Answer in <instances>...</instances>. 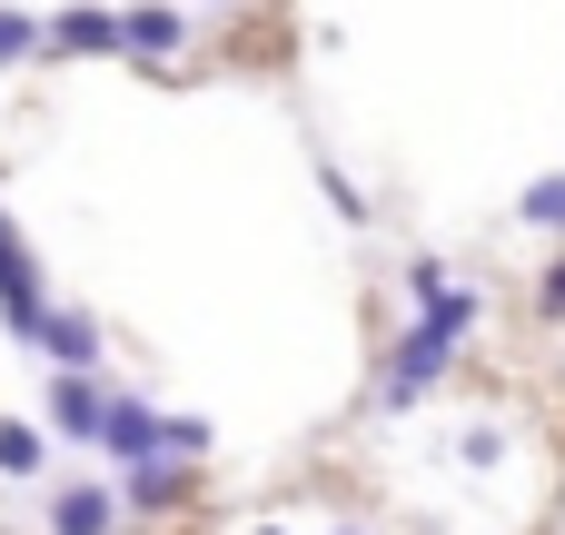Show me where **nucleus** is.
<instances>
[{
  "label": "nucleus",
  "instance_id": "nucleus-5",
  "mask_svg": "<svg viewBox=\"0 0 565 535\" xmlns=\"http://www.w3.org/2000/svg\"><path fill=\"white\" fill-rule=\"evenodd\" d=\"M99 367H50V427L70 437V447H89V427H99Z\"/></svg>",
  "mask_w": 565,
  "mask_h": 535
},
{
  "label": "nucleus",
  "instance_id": "nucleus-14",
  "mask_svg": "<svg viewBox=\"0 0 565 535\" xmlns=\"http://www.w3.org/2000/svg\"><path fill=\"white\" fill-rule=\"evenodd\" d=\"M536 318H565V258L546 268V278H536Z\"/></svg>",
  "mask_w": 565,
  "mask_h": 535
},
{
  "label": "nucleus",
  "instance_id": "nucleus-10",
  "mask_svg": "<svg viewBox=\"0 0 565 535\" xmlns=\"http://www.w3.org/2000/svg\"><path fill=\"white\" fill-rule=\"evenodd\" d=\"M40 467H50V427H30V417H0V477H20V486H30Z\"/></svg>",
  "mask_w": 565,
  "mask_h": 535
},
{
  "label": "nucleus",
  "instance_id": "nucleus-3",
  "mask_svg": "<svg viewBox=\"0 0 565 535\" xmlns=\"http://www.w3.org/2000/svg\"><path fill=\"white\" fill-rule=\"evenodd\" d=\"M169 417L159 407H139V397H99V427H89V447L109 457V467H139V457H169V437H159Z\"/></svg>",
  "mask_w": 565,
  "mask_h": 535
},
{
  "label": "nucleus",
  "instance_id": "nucleus-12",
  "mask_svg": "<svg viewBox=\"0 0 565 535\" xmlns=\"http://www.w3.org/2000/svg\"><path fill=\"white\" fill-rule=\"evenodd\" d=\"M30 50H40V20L30 10H0V69H20Z\"/></svg>",
  "mask_w": 565,
  "mask_h": 535
},
{
  "label": "nucleus",
  "instance_id": "nucleus-16",
  "mask_svg": "<svg viewBox=\"0 0 565 535\" xmlns=\"http://www.w3.org/2000/svg\"><path fill=\"white\" fill-rule=\"evenodd\" d=\"M338 535H358V526H338Z\"/></svg>",
  "mask_w": 565,
  "mask_h": 535
},
{
  "label": "nucleus",
  "instance_id": "nucleus-13",
  "mask_svg": "<svg viewBox=\"0 0 565 535\" xmlns=\"http://www.w3.org/2000/svg\"><path fill=\"white\" fill-rule=\"evenodd\" d=\"M318 189L338 199V218H348V228H367V199H358V179H338V169H318Z\"/></svg>",
  "mask_w": 565,
  "mask_h": 535
},
{
  "label": "nucleus",
  "instance_id": "nucleus-15",
  "mask_svg": "<svg viewBox=\"0 0 565 535\" xmlns=\"http://www.w3.org/2000/svg\"><path fill=\"white\" fill-rule=\"evenodd\" d=\"M258 535H278V526H258Z\"/></svg>",
  "mask_w": 565,
  "mask_h": 535
},
{
  "label": "nucleus",
  "instance_id": "nucleus-4",
  "mask_svg": "<svg viewBox=\"0 0 565 535\" xmlns=\"http://www.w3.org/2000/svg\"><path fill=\"white\" fill-rule=\"evenodd\" d=\"M40 50H60V60H119V10L70 0L60 20H40Z\"/></svg>",
  "mask_w": 565,
  "mask_h": 535
},
{
  "label": "nucleus",
  "instance_id": "nucleus-2",
  "mask_svg": "<svg viewBox=\"0 0 565 535\" xmlns=\"http://www.w3.org/2000/svg\"><path fill=\"white\" fill-rule=\"evenodd\" d=\"M40 318H50V278H40V258H30L20 218L0 208V328L30 347V338H40Z\"/></svg>",
  "mask_w": 565,
  "mask_h": 535
},
{
  "label": "nucleus",
  "instance_id": "nucleus-6",
  "mask_svg": "<svg viewBox=\"0 0 565 535\" xmlns=\"http://www.w3.org/2000/svg\"><path fill=\"white\" fill-rule=\"evenodd\" d=\"M119 516H129V506H119L99 477H79V486L50 496V535H119Z\"/></svg>",
  "mask_w": 565,
  "mask_h": 535
},
{
  "label": "nucleus",
  "instance_id": "nucleus-7",
  "mask_svg": "<svg viewBox=\"0 0 565 535\" xmlns=\"http://www.w3.org/2000/svg\"><path fill=\"white\" fill-rule=\"evenodd\" d=\"M179 40H189V10H169V0L119 10V60H169Z\"/></svg>",
  "mask_w": 565,
  "mask_h": 535
},
{
  "label": "nucleus",
  "instance_id": "nucleus-9",
  "mask_svg": "<svg viewBox=\"0 0 565 535\" xmlns=\"http://www.w3.org/2000/svg\"><path fill=\"white\" fill-rule=\"evenodd\" d=\"M179 477H189L179 457H139V467H119L109 496H119V506H179Z\"/></svg>",
  "mask_w": 565,
  "mask_h": 535
},
{
  "label": "nucleus",
  "instance_id": "nucleus-8",
  "mask_svg": "<svg viewBox=\"0 0 565 535\" xmlns=\"http://www.w3.org/2000/svg\"><path fill=\"white\" fill-rule=\"evenodd\" d=\"M30 347H40L50 367H99V318L50 298V318H40V338H30Z\"/></svg>",
  "mask_w": 565,
  "mask_h": 535
},
{
  "label": "nucleus",
  "instance_id": "nucleus-11",
  "mask_svg": "<svg viewBox=\"0 0 565 535\" xmlns=\"http://www.w3.org/2000/svg\"><path fill=\"white\" fill-rule=\"evenodd\" d=\"M516 218H526V228H546V238H565V169H546V179H526V189H516Z\"/></svg>",
  "mask_w": 565,
  "mask_h": 535
},
{
  "label": "nucleus",
  "instance_id": "nucleus-1",
  "mask_svg": "<svg viewBox=\"0 0 565 535\" xmlns=\"http://www.w3.org/2000/svg\"><path fill=\"white\" fill-rule=\"evenodd\" d=\"M477 308H487V298H477V288H457V278H447V288H427V298H417V328L397 338V357H387V377H377V407H417V397L457 367V347H467Z\"/></svg>",
  "mask_w": 565,
  "mask_h": 535
}]
</instances>
